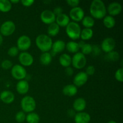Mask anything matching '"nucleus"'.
I'll return each mask as SVG.
<instances>
[{"label": "nucleus", "mask_w": 123, "mask_h": 123, "mask_svg": "<svg viewBox=\"0 0 123 123\" xmlns=\"http://www.w3.org/2000/svg\"><path fill=\"white\" fill-rule=\"evenodd\" d=\"M108 12L111 16H115L120 14L122 11V6L117 2H113L108 6Z\"/></svg>", "instance_id": "obj_15"}, {"label": "nucleus", "mask_w": 123, "mask_h": 123, "mask_svg": "<svg viewBox=\"0 0 123 123\" xmlns=\"http://www.w3.org/2000/svg\"><path fill=\"white\" fill-rule=\"evenodd\" d=\"M66 48V43L64 41L58 40L53 43L52 46V50L50 53L52 56H55L57 54L62 52Z\"/></svg>", "instance_id": "obj_14"}, {"label": "nucleus", "mask_w": 123, "mask_h": 123, "mask_svg": "<svg viewBox=\"0 0 123 123\" xmlns=\"http://www.w3.org/2000/svg\"><path fill=\"white\" fill-rule=\"evenodd\" d=\"M12 4L8 0H0V12L7 13L12 9Z\"/></svg>", "instance_id": "obj_27"}, {"label": "nucleus", "mask_w": 123, "mask_h": 123, "mask_svg": "<svg viewBox=\"0 0 123 123\" xmlns=\"http://www.w3.org/2000/svg\"><path fill=\"white\" fill-rule=\"evenodd\" d=\"M2 42H3V38H2V35L0 34V46L2 44Z\"/></svg>", "instance_id": "obj_46"}, {"label": "nucleus", "mask_w": 123, "mask_h": 123, "mask_svg": "<svg viewBox=\"0 0 123 123\" xmlns=\"http://www.w3.org/2000/svg\"><path fill=\"white\" fill-rule=\"evenodd\" d=\"M31 45V38L27 36H21L17 40V48L19 50L25 51L30 49Z\"/></svg>", "instance_id": "obj_8"}, {"label": "nucleus", "mask_w": 123, "mask_h": 123, "mask_svg": "<svg viewBox=\"0 0 123 123\" xmlns=\"http://www.w3.org/2000/svg\"><path fill=\"white\" fill-rule=\"evenodd\" d=\"M93 30L91 28H84L80 32V37L82 41L88 40H90L93 36Z\"/></svg>", "instance_id": "obj_23"}, {"label": "nucleus", "mask_w": 123, "mask_h": 123, "mask_svg": "<svg viewBox=\"0 0 123 123\" xmlns=\"http://www.w3.org/2000/svg\"><path fill=\"white\" fill-rule=\"evenodd\" d=\"M82 54H84V55H89V54H91L92 52V45L88 43H85L82 48H81Z\"/></svg>", "instance_id": "obj_32"}, {"label": "nucleus", "mask_w": 123, "mask_h": 123, "mask_svg": "<svg viewBox=\"0 0 123 123\" xmlns=\"http://www.w3.org/2000/svg\"><path fill=\"white\" fill-rule=\"evenodd\" d=\"M36 44L37 48L43 52H48L52 49L53 42L49 36L46 34H40L36 39Z\"/></svg>", "instance_id": "obj_2"}, {"label": "nucleus", "mask_w": 123, "mask_h": 123, "mask_svg": "<svg viewBox=\"0 0 123 123\" xmlns=\"http://www.w3.org/2000/svg\"><path fill=\"white\" fill-rule=\"evenodd\" d=\"M115 47V41L112 37L105 38L101 44V49L106 53L113 51Z\"/></svg>", "instance_id": "obj_10"}, {"label": "nucleus", "mask_w": 123, "mask_h": 123, "mask_svg": "<svg viewBox=\"0 0 123 123\" xmlns=\"http://www.w3.org/2000/svg\"><path fill=\"white\" fill-rule=\"evenodd\" d=\"M95 73V68L93 66H89L86 67L85 73L88 76H92Z\"/></svg>", "instance_id": "obj_38"}, {"label": "nucleus", "mask_w": 123, "mask_h": 123, "mask_svg": "<svg viewBox=\"0 0 123 123\" xmlns=\"http://www.w3.org/2000/svg\"><path fill=\"white\" fill-rule=\"evenodd\" d=\"M55 21H56L55 23L60 27V26H61V27H66L70 23V18L66 14L62 13V14H60V15L57 16L56 17Z\"/></svg>", "instance_id": "obj_20"}, {"label": "nucleus", "mask_w": 123, "mask_h": 123, "mask_svg": "<svg viewBox=\"0 0 123 123\" xmlns=\"http://www.w3.org/2000/svg\"><path fill=\"white\" fill-rule=\"evenodd\" d=\"M103 24L107 28H112L114 27L115 25V19L114 17L111 16H106L104 18H103Z\"/></svg>", "instance_id": "obj_28"}, {"label": "nucleus", "mask_w": 123, "mask_h": 123, "mask_svg": "<svg viewBox=\"0 0 123 123\" xmlns=\"http://www.w3.org/2000/svg\"><path fill=\"white\" fill-rule=\"evenodd\" d=\"M62 12H63V10H62V8H61V7H56V8H54L53 13H54V14H55V16H57L62 14Z\"/></svg>", "instance_id": "obj_41"}, {"label": "nucleus", "mask_w": 123, "mask_h": 123, "mask_svg": "<svg viewBox=\"0 0 123 123\" xmlns=\"http://www.w3.org/2000/svg\"><path fill=\"white\" fill-rule=\"evenodd\" d=\"M20 2L25 7H30L34 3V0H22Z\"/></svg>", "instance_id": "obj_40"}, {"label": "nucleus", "mask_w": 123, "mask_h": 123, "mask_svg": "<svg viewBox=\"0 0 123 123\" xmlns=\"http://www.w3.org/2000/svg\"><path fill=\"white\" fill-rule=\"evenodd\" d=\"M73 72H74L73 69L70 67H66V69H65V73L68 76H71L73 75Z\"/></svg>", "instance_id": "obj_42"}, {"label": "nucleus", "mask_w": 123, "mask_h": 123, "mask_svg": "<svg viewBox=\"0 0 123 123\" xmlns=\"http://www.w3.org/2000/svg\"><path fill=\"white\" fill-rule=\"evenodd\" d=\"M67 115L69 117H73L75 116L76 115V113L75 111H74V109H69V110L67 111Z\"/></svg>", "instance_id": "obj_43"}, {"label": "nucleus", "mask_w": 123, "mask_h": 123, "mask_svg": "<svg viewBox=\"0 0 123 123\" xmlns=\"http://www.w3.org/2000/svg\"><path fill=\"white\" fill-rule=\"evenodd\" d=\"M91 120L90 114L84 112H80L76 114L74 116L75 123H89Z\"/></svg>", "instance_id": "obj_16"}, {"label": "nucleus", "mask_w": 123, "mask_h": 123, "mask_svg": "<svg viewBox=\"0 0 123 123\" xmlns=\"http://www.w3.org/2000/svg\"><path fill=\"white\" fill-rule=\"evenodd\" d=\"M19 61L22 66H30L33 64L34 58L32 55L26 52H21L19 55Z\"/></svg>", "instance_id": "obj_12"}, {"label": "nucleus", "mask_w": 123, "mask_h": 123, "mask_svg": "<svg viewBox=\"0 0 123 123\" xmlns=\"http://www.w3.org/2000/svg\"><path fill=\"white\" fill-rule=\"evenodd\" d=\"M108 123H117L115 122V121H114V120H111V121H109Z\"/></svg>", "instance_id": "obj_47"}, {"label": "nucleus", "mask_w": 123, "mask_h": 123, "mask_svg": "<svg viewBox=\"0 0 123 123\" xmlns=\"http://www.w3.org/2000/svg\"><path fill=\"white\" fill-rule=\"evenodd\" d=\"M1 67L4 70H8L13 67V63L8 60H6L1 62Z\"/></svg>", "instance_id": "obj_36"}, {"label": "nucleus", "mask_w": 123, "mask_h": 123, "mask_svg": "<svg viewBox=\"0 0 123 123\" xmlns=\"http://www.w3.org/2000/svg\"><path fill=\"white\" fill-rule=\"evenodd\" d=\"M70 17L73 20V22H80L85 16L84 11L81 7H76L72 8L69 13Z\"/></svg>", "instance_id": "obj_9"}, {"label": "nucleus", "mask_w": 123, "mask_h": 123, "mask_svg": "<svg viewBox=\"0 0 123 123\" xmlns=\"http://www.w3.org/2000/svg\"><path fill=\"white\" fill-rule=\"evenodd\" d=\"M52 60V56L49 52H43L40 56V62L44 66L50 64Z\"/></svg>", "instance_id": "obj_25"}, {"label": "nucleus", "mask_w": 123, "mask_h": 123, "mask_svg": "<svg viewBox=\"0 0 123 123\" xmlns=\"http://www.w3.org/2000/svg\"><path fill=\"white\" fill-rule=\"evenodd\" d=\"M66 2L68 4V6L72 7L73 8L78 7V5L79 4V0H67Z\"/></svg>", "instance_id": "obj_39"}, {"label": "nucleus", "mask_w": 123, "mask_h": 123, "mask_svg": "<svg viewBox=\"0 0 123 123\" xmlns=\"http://www.w3.org/2000/svg\"><path fill=\"white\" fill-rule=\"evenodd\" d=\"M60 27L55 22L49 25L48 28V34L49 36H56L60 32Z\"/></svg>", "instance_id": "obj_24"}, {"label": "nucleus", "mask_w": 123, "mask_h": 123, "mask_svg": "<svg viewBox=\"0 0 123 123\" xmlns=\"http://www.w3.org/2000/svg\"><path fill=\"white\" fill-rule=\"evenodd\" d=\"M20 106L25 112H32L36 108V103L35 100L30 96H25L20 102Z\"/></svg>", "instance_id": "obj_4"}, {"label": "nucleus", "mask_w": 123, "mask_h": 123, "mask_svg": "<svg viewBox=\"0 0 123 123\" xmlns=\"http://www.w3.org/2000/svg\"><path fill=\"white\" fill-rule=\"evenodd\" d=\"M16 30L14 23L11 20L6 21L0 26V32L2 36H9L14 33Z\"/></svg>", "instance_id": "obj_7"}, {"label": "nucleus", "mask_w": 123, "mask_h": 123, "mask_svg": "<svg viewBox=\"0 0 123 123\" xmlns=\"http://www.w3.org/2000/svg\"><path fill=\"white\" fill-rule=\"evenodd\" d=\"M11 74L14 79L19 80H24L27 75L26 69L22 66L19 64H16L12 67Z\"/></svg>", "instance_id": "obj_5"}, {"label": "nucleus", "mask_w": 123, "mask_h": 123, "mask_svg": "<svg viewBox=\"0 0 123 123\" xmlns=\"http://www.w3.org/2000/svg\"><path fill=\"white\" fill-rule=\"evenodd\" d=\"M106 58L109 61H116L120 58V55L117 51L113 50L107 54V55H106Z\"/></svg>", "instance_id": "obj_31"}, {"label": "nucleus", "mask_w": 123, "mask_h": 123, "mask_svg": "<svg viewBox=\"0 0 123 123\" xmlns=\"http://www.w3.org/2000/svg\"><path fill=\"white\" fill-rule=\"evenodd\" d=\"M88 79V76L84 72H79L73 79V85L78 87H80L85 85Z\"/></svg>", "instance_id": "obj_13"}, {"label": "nucleus", "mask_w": 123, "mask_h": 123, "mask_svg": "<svg viewBox=\"0 0 123 123\" xmlns=\"http://www.w3.org/2000/svg\"><path fill=\"white\" fill-rule=\"evenodd\" d=\"M66 32L70 38L73 40H75L80 38L81 28L78 23L70 22L69 24L66 26Z\"/></svg>", "instance_id": "obj_3"}, {"label": "nucleus", "mask_w": 123, "mask_h": 123, "mask_svg": "<svg viewBox=\"0 0 123 123\" xmlns=\"http://www.w3.org/2000/svg\"><path fill=\"white\" fill-rule=\"evenodd\" d=\"M72 64L73 67L77 69L83 68L86 66V57L81 52L76 53L72 58Z\"/></svg>", "instance_id": "obj_6"}, {"label": "nucleus", "mask_w": 123, "mask_h": 123, "mask_svg": "<svg viewBox=\"0 0 123 123\" xmlns=\"http://www.w3.org/2000/svg\"><path fill=\"white\" fill-rule=\"evenodd\" d=\"M26 120L28 123H38L40 121V117L37 113L30 112L26 115Z\"/></svg>", "instance_id": "obj_30"}, {"label": "nucleus", "mask_w": 123, "mask_h": 123, "mask_svg": "<svg viewBox=\"0 0 123 123\" xmlns=\"http://www.w3.org/2000/svg\"><path fill=\"white\" fill-rule=\"evenodd\" d=\"M10 2L12 4H16V3H18L19 2H20V1H19V0H11Z\"/></svg>", "instance_id": "obj_45"}, {"label": "nucleus", "mask_w": 123, "mask_h": 123, "mask_svg": "<svg viewBox=\"0 0 123 123\" xmlns=\"http://www.w3.org/2000/svg\"><path fill=\"white\" fill-rule=\"evenodd\" d=\"M7 54L9 56L14 57V56H17L19 54V49H18L16 46H12L8 49Z\"/></svg>", "instance_id": "obj_34"}, {"label": "nucleus", "mask_w": 123, "mask_h": 123, "mask_svg": "<svg viewBox=\"0 0 123 123\" xmlns=\"http://www.w3.org/2000/svg\"><path fill=\"white\" fill-rule=\"evenodd\" d=\"M16 121L19 123H22L26 120V115L23 111L18 112L15 116Z\"/></svg>", "instance_id": "obj_33"}, {"label": "nucleus", "mask_w": 123, "mask_h": 123, "mask_svg": "<svg viewBox=\"0 0 123 123\" xmlns=\"http://www.w3.org/2000/svg\"><path fill=\"white\" fill-rule=\"evenodd\" d=\"M62 92L65 96L68 97H73L78 92V88L73 84H68L66 85L62 89Z\"/></svg>", "instance_id": "obj_21"}, {"label": "nucleus", "mask_w": 123, "mask_h": 123, "mask_svg": "<svg viewBox=\"0 0 123 123\" xmlns=\"http://www.w3.org/2000/svg\"><path fill=\"white\" fill-rule=\"evenodd\" d=\"M123 68L121 67L116 71L115 73V78L118 82H122L123 81Z\"/></svg>", "instance_id": "obj_35"}, {"label": "nucleus", "mask_w": 123, "mask_h": 123, "mask_svg": "<svg viewBox=\"0 0 123 123\" xmlns=\"http://www.w3.org/2000/svg\"><path fill=\"white\" fill-rule=\"evenodd\" d=\"M29 84L27 80H19L16 84V91L20 94H25L29 90Z\"/></svg>", "instance_id": "obj_19"}, {"label": "nucleus", "mask_w": 123, "mask_h": 123, "mask_svg": "<svg viewBox=\"0 0 123 123\" xmlns=\"http://www.w3.org/2000/svg\"><path fill=\"white\" fill-rule=\"evenodd\" d=\"M102 49L98 46V45H93L92 46V52L91 54H92L93 56H98L101 54Z\"/></svg>", "instance_id": "obj_37"}, {"label": "nucleus", "mask_w": 123, "mask_h": 123, "mask_svg": "<svg viewBox=\"0 0 123 123\" xmlns=\"http://www.w3.org/2000/svg\"><path fill=\"white\" fill-rule=\"evenodd\" d=\"M78 43V45H79V49H81L82 48V46H83L84 45V44H85V42H84V41H80V42H79V43Z\"/></svg>", "instance_id": "obj_44"}, {"label": "nucleus", "mask_w": 123, "mask_h": 123, "mask_svg": "<svg viewBox=\"0 0 123 123\" xmlns=\"http://www.w3.org/2000/svg\"><path fill=\"white\" fill-rule=\"evenodd\" d=\"M90 12L93 19H103L106 14L105 4L102 0H94L90 6Z\"/></svg>", "instance_id": "obj_1"}, {"label": "nucleus", "mask_w": 123, "mask_h": 123, "mask_svg": "<svg viewBox=\"0 0 123 123\" xmlns=\"http://www.w3.org/2000/svg\"><path fill=\"white\" fill-rule=\"evenodd\" d=\"M14 100V94L10 91H4L0 94V100L6 104L12 103Z\"/></svg>", "instance_id": "obj_17"}, {"label": "nucleus", "mask_w": 123, "mask_h": 123, "mask_svg": "<svg viewBox=\"0 0 123 123\" xmlns=\"http://www.w3.org/2000/svg\"><path fill=\"white\" fill-rule=\"evenodd\" d=\"M66 48L67 50L69 52L73 53V54H76L78 52L79 50V47L78 43L74 41H70L68 42L66 44Z\"/></svg>", "instance_id": "obj_26"}, {"label": "nucleus", "mask_w": 123, "mask_h": 123, "mask_svg": "<svg viewBox=\"0 0 123 123\" xmlns=\"http://www.w3.org/2000/svg\"><path fill=\"white\" fill-rule=\"evenodd\" d=\"M40 19L44 24L50 25L55 22L56 16L54 14L53 12L49 10H45L43 11L40 14Z\"/></svg>", "instance_id": "obj_11"}, {"label": "nucleus", "mask_w": 123, "mask_h": 123, "mask_svg": "<svg viewBox=\"0 0 123 123\" xmlns=\"http://www.w3.org/2000/svg\"><path fill=\"white\" fill-rule=\"evenodd\" d=\"M59 62L62 67H70L72 64V58L68 54H63L59 58Z\"/></svg>", "instance_id": "obj_22"}, {"label": "nucleus", "mask_w": 123, "mask_h": 123, "mask_svg": "<svg viewBox=\"0 0 123 123\" xmlns=\"http://www.w3.org/2000/svg\"><path fill=\"white\" fill-rule=\"evenodd\" d=\"M86 103L84 98H78L74 101L73 104V109L74 111L78 112H82L86 108Z\"/></svg>", "instance_id": "obj_18"}, {"label": "nucleus", "mask_w": 123, "mask_h": 123, "mask_svg": "<svg viewBox=\"0 0 123 123\" xmlns=\"http://www.w3.org/2000/svg\"><path fill=\"white\" fill-rule=\"evenodd\" d=\"M82 24L85 28H91L94 25V19L92 17L86 16H84V18L82 20Z\"/></svg>", "instance_id": "obj_29"}]
</instances>
